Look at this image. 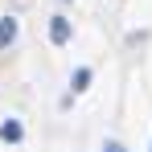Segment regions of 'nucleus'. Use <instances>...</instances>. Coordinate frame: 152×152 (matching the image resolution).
<instances>
[{"label":"nucleus","mask_w":152,"mask_h":152,"mask_svg":"<svg viewBox=\"0 0 152 152\" xmlns=\"http://www.w3.org/2000/svg\"><path fill=\"white\" fill-rule=\"evenodd\" d=\"M0 140H4V144H21V140H25L21 119H4V124H0Z\"/></svg>","instance_id":"obj_2"},{"label":"nucleus","mask_w":152,"mask_h":152,"mask_svg":"<svg viewBox=\"0 0 152 152\" xmlns=\"http://www.w3.org/2000/svg\"><path fill=\"white\" fill-rule=\"evenodd\" d=\"M70 33H74V29H70V21H66L62 12L50 17V41H53V45H66V41H70Z\"/></svg>","instance_id":"obj_1"},{"label":"nucleus","mask_w":152,"mask_h":152,"mask_svg":"<svg viewBox=\"0 0 152 152\" xmlns=\"http://www.w3.org/2000/svg\"><path fill=\"white\" fill-rule=\"evenodd\" d=\"M70 86H74V95L86 91V86H91V66H78L74 74H70Z\"/></svg>","instance_id":"obj_4"},{"label":"nucleus","mask_w":152,"mask_h":152,"mask_svg":"<svg viewBox=\"0 0 152 152\" xmlns=\"http://www.w3.org/2000/svg\"><path fill=\"white\" fill-rule=\"evenodd\" d=\"M103 152H127V148L119 144V140H107V144H103Z\"/></svg>","instance_id":"obj_5"},{"label":"nucleus","mask_w":152,"mask_h":152,"mask_svg":"<svg viewBox=\"0 0 152 152\" xmlns=\"http://www.w3.org/2000/svg\"><path fill=\"white\" fill-rule=\"evenodd\" d=\"M17 33H21V21H17V17H4V21H0V50H8V45L17 41Z\"/></svg>","instance_id":"obj_3"}]
</instances>
